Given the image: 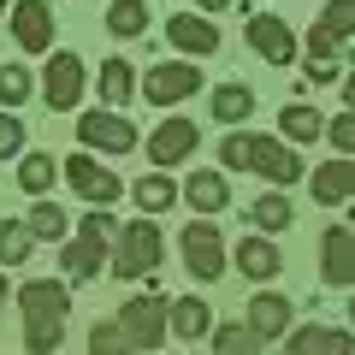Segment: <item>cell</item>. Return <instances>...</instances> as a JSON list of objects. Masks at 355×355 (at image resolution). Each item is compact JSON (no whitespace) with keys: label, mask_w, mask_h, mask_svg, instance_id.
<instances>
[{"label":"cell","mask_w":355,"mask_h":355,"mask_svg":"<svg viewBox=\"0 0 355 355\" xmlns=\"http://www.w3.org/2000/svg\"><path fill=\"white\" fill-rule=\"evenodd\" d=\"M18 314H24V349L53 355L65 338V314H71V291L60 279H30L18 291Z\"/></svg>","instance_id":"6da1fadb"},{"label":"cell","mask_w":355,"mask_h":355,"mask_svg":"<svg viewBox=\"0 0 355 355\" xmlns=\"http://www.w3.org/2000/svg\"><path fill=\"white\" fill-rule=\"evenodd\" d=\"M119 331H125V343H130V355H154L172 331H166V296H160V284H154L148 296H130L125 308H119Z\"/></svg>","instance_id":"7a4b0ae2"},{"label":"cell","mask_w":355,"mask_h":355,"mask_svg":"<svg viewBox=\"0 0 355 355\" xmlns=\"http://www.w3.org/2000/svg\"><path fill=\"white\" fill-rule=\"evenodd\" d=\"M166 243H160V225L154 219H130L119 231V249H113V279H148L154 266H160Z\"/></svg>","instance_id":"3957f363"},{"label":"cell","mask_w":355,"mask_h":355,"mask_svg":"<svg viewBox=\"0 0 355 355\" xmlns=\"http://www.w3.org/2000/svg\"><path fill=\"white\" fill-rule=\"evenodd\" d=\"M178 249H184V266H190L202 284H214L219 272H225V237H219V225L214 219H190V225L178 231Z\"/></svg>","instance_id":"277c9868"},{"label":"cell","mask_w":355,"mask_h":355,"mask_svg":"<svg viewBox=\"0 0 355 355\" xmlns=\"http://www.w3.org/2000/svg\"><path fill=\"white\" fill-rule=\"evenodd\" d=\"M77 142H83V154H130L137 148V125L125 113H113V107H95V113L77 119Z\"/></svg>","instance_id":"5b68a950"},{"label":"cell","mask_w":355,"mask_h":355,"mask_svg":"<svg viewBox=\"0 0 355 355\" xmlns=\"http://www.w3.org/2000/svg\"><path fill=\"white\" fill-rule=\"evenodd\" d=\"M60 166H65V184H71V190L83 196V202H95V207H113L119 196H125L119 172H113V166H101L95 154H83V148H77L71 160H60Z\"/></svg>","instance_id":"8992f818"},{"label":"cell","mask_w":355,"mask_h":355,"mask_svg":"<svg viewBox=\"0 0 355 355\" xmlns=\"http://www.w3.org/2000/svg\"><path fill=\"white\" fill-rule=\"evenodd\" d=\"M142 101L148 107H178V101H190L196 89H202V71H196L190 60H166L154 65V71H142Z\"/></svg>","instance_id":"52a82bcc"},{"label":"cell","mask_w":355,"mask_h":355,"mask_svg":"<svg viewBox=\"0 0 355 355\" xmlns=\"http://www.w3.org/2000/svg\"><path fill=\"white\" fill-rule=\"evenodd\" d=\"M42 101H48L53 113H71V107L83 101V60H77L71 48L48 53V65H42Z\"/></svg>","instance_id":"ba28073f"},{"label":"cell","mask_w":355,"mask_h":355,"mask_svg":"<svg viewBox=\"0 0 355 355\" xmlns=\"http://www.w3.org/2000/svg\"><path fill=\"white\" fill-rule=\"evenodd\" d=\"M243 172H261L266 184H296V178H302V160H296V148L291 142H279V137H254L249 130V166H243Z\"/></svg>","instance_id":"9c48e42d"},{"label":"cell","mask_w":355,"mask_h":355,"mask_svg":"<svg viewBox=\"0 0 355 355\" xmlns=\"http://www.w3.org/2000/svg\"><path fill=\"white\" fill-rule=\"evenodd\" d=\"M243 36H249V48L261 53L266 65H296V30L284 24L279 12H254L249 24H243Z\"/></svg>","instance_id":"30bf717a"},{"label":"cell","mask_w":355,"mask_h":355,"mask_svg":"<svg viewBox=\"0 0 355 355\" xmlns=\"http://www.w3.org/2000/svg\"><path fill=\"white\" fill-rule=\"evenodd\" d=\"M196 142H202V125H196V119H160V125H154V137H148L154 172H166V166H178V160H190Z\"/></svg>","instance_id":"8fae6325"},{"label":"cell","mask_w":355,"mask_h":355,"mask_svg":"<svg viewBox=\"0 0 355 355\" xmlns=\"http://www.w3.org/2000/svg\"><path fill=\"white\" fill-rule=\"evenodd\" d=\"M349 36H355V12H349V0H331L326 12H320V24L308 30V60H331V53H338Z\"/></svg>","instance_id":"7c38bea8"},{"label":"cell","mask_w":355,"mask_h":355,"mask_svg":"<svg viewBox=\"0 0 355 355\" xmlns=\"http://www.w3.org/2000/svg\"><path fill=\"white\" fill-rule=\"evenodd\" d=\"M166 42H172L178 53H190V60L219 53V30L207 24L202 12H172V18H166Z\"/></svg>","instance_id":"4fadbf2b"},{"label":"cell","mask_w":355,"mask_h":355,"mask_svg":"<svg viewBox=\"0 0 355 355\" xmlns=\"http://www.w3.org/2000/svg\"><path fill=\"white\" fill-rule=\"evenodd\" d=\"M231 266H237L243 279H254V284H272V279H279V266H284V254H279V243H272V237L249 231V237L237 243V254H231Z\"/></svg>","instance_id":"5bb4252c"},{"label":"cell","mask_w":355,"mask_h":355,"mask_svg":"<svg viewBox=\"0 0 355 355\" xmlns=\"http://www.w3.org/2000/svg\"><path fill=\"white\" fill-rule=\"evenodd\" d=\"M12 36L24 53H48L53 48V12H48V0H18L12 6Z\"/></svg>","instance_id":"9a60e30c"},{"label":"cell","mask_w":355,"mask_h":355,"mask_svg":"<svg viewBox=\"0 0 355 355\" xmlns=\"http://www.w3.org/2000/svg\"><path fill=\"white\" fill-rule=\"evenodd\" d=\"M320 279L326 284H355V231L326 225V237H320Z\"/></svg>","instance_id":"2e32d148"},{"label":"cell","mask_w":355,"mask_h":355,"mask_svg":"<svg viewBox=\"0 0 355 355\" xmlns=\"http://www.w3.org/2000/svg\"><path fill=\"white\" fill-rule=\"evenodd\" d=\"M308 190H314L320 207L355 202V160H326V166H314V172H308Z\"/></svg>","instance_id":"e0dca14e"},{"label":"cell","mask_w":355,"mask_h":355,"mask_svg":"<svg viewBox=\"0 0 355 355\" xmlns=\"http://www.w3.org/2000/svg\"><path fill=\"white\" fill-rule=\"evenodd\" d=\"M291 296H279V291H261V296H254V302H249V314H243V326H249L254 331V338H284V331H291Z\"/></svg>","instance_id":"ac0fdd59"},{"label":"cell","mask_w":355,"mask_h":355,"mask_svg":"<svg viewBox=\"0 0 355 355\" xmlns=\"http://www.w3.org/2000/svg\"><path fill=\"white\" fill-rule=\"evenodd\" d=\"M178 196L196 207V214H225L231 190H225V172H214V166H196L184 184H178Z\"/></svg>","instance_id":"d6986e66"},{"label":"cell","mask_w":355,"mask_h":355,"mask_svg":"<svg viewBox=\"0 0 355 355\" xmlns=\"http://www.w3.org/2000/svg\"><path fill=\"white\" fill-rule=\"evenodd\" d=\"M166 331L184 343H202L207 331H214V308L202 302V296H178V302H166Z\"/></svg>","instance_id":"ffe728a7"},{"label":"cell","mask_w":355,"mask_h":355,"mask_svg":"<svg viewBox=\"0 0 355 355\" xmlns=\"http://www.w3.org/2000/svg\"><path fill=\"white\" fill-rule=\"evenodd\" d=\"M284 355H355V338L338 326H296Z\"/></svg>","instance_id":"44dd1931"},{"label":"cell","mask_w":355,"mask_h":355,"mask_svg":"<svg viewBox=\"0 0 355 355\" xmlns=\"http://www.w3.org/2000/svg\"><path fill=\"white\" fill-rule=\"evenodd\" d=\"M95 89H101V107L125 113V101L137 95V65H130V60H107L101 71H95Z\"/></svg>","instance_id":"7402d4cb"},{"label":"cell","mask_w":355,"mask_h":355,"mask_svg":"<svg viewBox=\"0 0 355 355\" xmlns=\"http://www.w3.org/2000/svg\"><path fill=\"white\" fill-rule=\"evenodd\" d=\"M249 113H254V89L249 83H219L207 95V119H219V125H243Z\"/></svg>","instance_id":"603a6c76"},{"label":"cell","mask_w":355,"mask_h":355,"mask_svg":"<svg viewBox=\"0 0 355 355\" xmlns=\"http://www.w3.org/2000/svg\"><path fill=\"white\" fill-rule=\"evenodd\" d=\"M320 130H326V119H320V113H314L308 101H291V107L279 113V142H291V148H302V142H314Z\"/></svg>","instance_id":"cb8c5ba5"},{"label":"cell","mask_w":355,"mask_h":355,"mask_svg":"<svg viewBox=\"0 0 355 355\" xmlns=\"http://www.w3.org/2000/svg\"><path fill=\"white\" fill-rule=\"evenodd\" d=\"M249 225L261 231V237H279V231L296 225V207L284 202L279 190H272V196H261V202H249Z\"/></svg>","instance_id":"d4e9b609"},{"label":"cell","mask_w":355,"mask_h":355,"mask_svg":"<svg viewBox=\"0 0 355 355\" xmlns=\"http://www.w3.org/2000/svg\"><path fill=\"white\" fill-rule=\"evenodd\" d=\"M101 261H107V249H95V243H60V266H65V279L71 284H83V279H95L101 272Z\"/></svg>","instance_id":"484cf974"},{"label":"cell","mask_w":355,"mask_h":355,"mask_svg":"<svg viewBox=\"0 0 355 355\" xmlns=\"http://www.w3.org/2000/svg\"><path fill=\"white\" fill-rule=\"evenodd\" d=\"M130 196H137L142 214H166V207L178 202V184H172L166 172H148V178H137V184H130Z\"/></svg>","instance_id":"4316f807"},{"label":"cell","mask_w":355,"mask_h":355,"mask_svg":"<svg viewBox=\"0 0 355 355\" xmlns=\"http://www.w3.org/2000/svg\"><path fill=\"white\" fill-rule=\"evenodd\" d=\"M53 178H60V160H53V154H24V160H18V184H24L36 202L53 190Z\"/></svg>","instance_id":"83f0119b"},{"label":"cell","mask_w":355,"mask_h":355,"mask_svg":"<svg viewBox=\"0 0 355 355\" xmlns=\"http://www.w3.org/2000/svg\"><path fill=\"white\" fill-rule=\"evenodd\" d=\"M107 30H113V36H142V30H148V6H142V0H113V6H107Z\"/></svg>","instance_id":"f1b7e54d"},{"label":"cell","mask_w":355,"mask_h":355,"mask_svg":"<svg viewBox=\"0 0 355 355\" xmlns=\"http://www.w3.org/2000/svg\"><path fill=\"white\" fill-rule=\"evenodd\" d=\"M24 225H30V237H36V243H65V214L53 202H36L24 214Z\"/></svg>","instance_id":"f546056e"},{"label":"cell","mask_w":355,"mask_h":355,"mask_svg":"<svg viewBox=\"0 0 355 355\" xmlns=\"http://www.w3.org/2000/svg\"><path fill=\"white\" fill-rule=\"evenodd\" d=\"M30 95H36V77L24 71V65H0V107L12 113V107H24Z\"/></svg>","instance_id":"4dcf8cb0"},{"label":"cell","mask_w":355,"mask_h":355,"mask_svg":"<svg viewBox=\"0 0 355 355\" xmlns=\"http://www.w3.org/2000/svg\"><path fill=\"white\" fill-rule=\"evenodd\" d=\"M261 349V338H254L243 320H231V326H214V355H254Z\"/></svg>","instance_id":"1f68e13d"},{"label":"cell","mask_w":355,"mask_h":355,"mask_svg":"<svg viewBox=\"0 0 355 355\" xmlns=\"http://www.w3.org/2000/svg\"><path fill=\"white\" fill-rule=\"evenodd\" d=\"M30 249H36V237H30V225L24 219H6V225H0V261H30Z\"/></svg>","instance_id":"d6a6232c"},{"label":"cell","mask_w":355,"mask_h":355,"mask_svg":"<svg viewBox=\"0 0 355 355\" xmlns=\"http://www.w3.org/2000/svg\"><path fill=\"white\" fill-rule=\"evenodd\" d=\"M89 355H130L119 320H95V326H89Z\"/></svg>","instance_id":"836d02e7"},{"label":"cell","mask_w":355,"mask_h":355,"mask_svg":"<svg viewBox=\"0 0 355 355\" xmlns=\"http://www.w3.org/2000/svg\"><path fill=\"white\" fill-rule=\"evenodd\" d=\"M320 137L338 148V160H355V113H343V119H326V130Z\"/></svg>","instance_id":"e575fe53"},{"label":"cell","mask_w":355,"mask_h":355,"mask_svg":"<svg viewBox=\"0 0 355 355\" xmlns=\"http://www.w3.org/2000/svg\"><path fill=\"white\" fill-rule=\"evenodd\" d=\"M113 237H119V225H113V214H107V207H95V214H83V243H95V249H107Z\"/></svg>","instance_id":"d590c367"},{"label":"cell","mask_w":355,"mask_h":355,"mask_svg":"<svg viewBox=\"0 0 355 355\" xmlns=\"http://www.w3.org/2000/svg\"><path fill=\"white\" fill-rule=\"evenodd\" d=\"M12 154H24V119L0 113V160H12Z\"/></svg>","instance_id":"8d00e7d4"},{"label":"cell","mask_w":355,"mask_h":355,"mask_svg":"<svg viewBox=\"0 0 355 355\" xmlns=\"http://www.w3.org/2000/svg\"><path fill=\"white\" fill-rule=\"evenodd\" d=\"M219 160H225L231 172H243V166H249V130H231V137L219 142Z\"/></svg>","instance_id":"74e56055"},{"label":"cell","mask_w":355,"mask_h":355,"mask_svg":"<svg viewBox=\"0 0 355 355\" xmlns=\"http://www.w3.org/2000/svg\"><path fill=\"white\" fill-rule=\"evenodd\" d=\"M331 77H338L331 60H308V83H331Z\"/></svg>","instance_id":"f35d334b"},{"label":"cell","mask_w":355,"mask_h":355,"mask_svg":"<svg viewBox=\"0 0 355 355\" xmlns=\"http://www.w3.org/2000/svg\"><path fill=\"white\" fill-rule=\"evenodd\" d=\"M343 101H349V113H355V71L343 77Z\"/></svg>","instance_id":"ab89813d"},{"label":"cell","mask_w":355,"mask_h":355,"mask_svg":"<svg viewBox=\"0 0 355 355\" xmlns=\"http://www.w3.org/2000/svg\"><path fill=\"white\" fill-rule=\"evenodd\" d=\"M225 6H231V0H202V18L207 12H225Z\"/></svg>","instance_id":"60d3db41"},{"label":"cell","mask_w":355,"mask_h":355,"mask_svg":"<svg viewBox=\"0 0 355 355\" xmlns=\"http://www.w3.org/2000/svg\"><path fill=\"white\" fill-rule=\"evenodd\" d=\"M6 296H12V284H6V272H0V308H6Z\"/></svg>","instance_id":"b9f144b4"},{"label":"cell","mask_w":355,"mask_h":355,"mask_svg":"<svg viewBox=\"0 0 355 355\" xmlns=\"http://www.w3.org/2000/svg\"><path fill=\"white\" fill-rule=\"evenodd\" d=\"M349 320H355V296H349Z\"/></svg>","instance_id":"7bdbcfd3"},{"label":"cell","mask_w":355,"mask_h":355,"mask_svg":"<svg viewBox=\"0 0 355 355\" xmlns=\"http://www.w3.org/2000/svg\"><path fill=\"white\" fill-rule=\"evenodd\" d=\"M0 12H6V0H0Z\"/></svg>","instance_id":"ee69618b"},{"label":"cell","mask_w":355,"mask_h":355,"mask_svg":"<svg viewBox=\"0 0 355 355\" xmlns=\"http://www.w3.org/2000/svg\"><path fill=\"white\" fill-rule=\"evenodd\" d=\"M349 12H355V0H349Z\"/></svg>","instance_id":"f6af8a7d"}]
</instances>
